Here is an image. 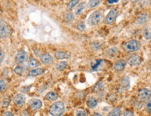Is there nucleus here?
I'll use <instances>...</instances> for the list:
<instances>
[{
    "label": "nucleus",
    "mask_w": 151,
    "mask_h": 116,
    "mask_svg": "<svg viewBox=\"0 0 151 116\" xmlns=\"http://www.w3.org/2000/svg\"><path fill=\"white\" fill-rule=\"evenodd\" d=\"M0 86H1V92H3L6 88V83L4 80H1L0 81Z\"/></svg>",
    "instance_id": "e433bc0d"
},
{
    "label": "nucleus",
    "mask_w": 151,
    "mask_h": 116,
    "mask_svg": "<svg viewBox=\"0 0 151 116\" xmlns=\"http://www.w3.org/2000/svg\"><path fill=\"white\" fill-rule=\"evenodd\" d=\"M32 88V86H24V87H22V88L20 89V91L22 92H24V93H26V92H28L30 90V88Z\"/></svg>",
    "instance_id": "72a5a7b5"
},
{
    "label": "nucleus",
    "mask_w": 151,
    "mask_h": 116,
    "mask_svg": "<svg viewBox=\"0 0 151 116\" xmlns=\"http://www.w3.org/2000/svg\"><path fill=\"white\" fill-rule=\"evenodd\" d=\"M102 44H103L101 41H95L92 42L91 44V48L93 51H97L102 48Z\"/></svg>",
    "instance_id": "412c9836"
},
{
    "label": "nucleus",
    "mask_w": 151,
    "mask_h": 116,
    "mask_svg": "<svg viewBox=\"0 0 151 116\" xmlns=\"http://www.w3.org/2000/svg\"><path fill=\"white\" fill-rule=\"evenodd\" d=\"M58 97H59V96H58L57 93H55V92H52H52H47L45 95L46 99L50 100V101H52V102L56 101V100L58 99Z\"/></svg>",
    "instance_id": "5701e85b"
},
{
    "label": "nucleus",
    "mask_w": 151,
    "mask_h": 116,
    "mask_svg": "<svg viewBox=\"0 0 151 116\" xmlns=\"http://www.w3.org/2000/svg\"><path fill=\"white\" fill-rule=\"evenodd\" d=\"M29 106L32 111H36L41 109L42 104V102L38 99H32L29 102Z\"/></svg>",
    "instance_id": "0eeeda50"
},
{
    "label": "nucleus",
    "mask_w": 151,
    "mask_h": 116,
    "mask_svg": "<svg viewBox=\"0 0 151 116\" xmlns=\"http://www.w3.org/2000/svg\"><path fill=\"white\" fill-rule=\"evenodd\" d=\"M120 86L123 90H127L130 86V80L129 77L123 76L120 80Z\"/></svg>",
    "instance_id": "ddd939ff"
},
{
    "label": "nucleus",
    "mask_w": 151,
    "mask_h": 116,
    "mask_svg": "<svg viewBox=\"0 0 151 116\" xmlns=\"http://www.w3.org/2000/svg\"><path fill=\"white\" fill-rule=\"evenodd\" d=\"M123 116H134V113H133L132 111L127 110V111H125V113H124Z\"/></svg>",
    "instance_id": "c9c22d12"
},
{
    "label": "nucleus",
    "mask_w": 151,
    "mask_h": 116,
    "mask_svg": "<svg viewBox=\"0 0 151 116\" xmlns=\"http://www.w3.org/2000/svg\"><path fill=\"white\" fill-rule=\"evenodd\" d=\"M45 73V69H41V68H38V69H34L31 70L28 73V76L29 77H35L40 76V75L43 74Z\"/></svg>",
    "instance_id": "dca6fc26"
},
{
    "label": "nucleus",
    "mask_w": 151,
    "mask_h": 116,
    "mask_svg": "<svg viewBox=\"0 0 151 116\" xmlns=\"http://www.w3.org/2000/svg\"><path fill=\"white\" fill-rule=\"evenodd\" d=\"M28 67L29 69H34L37 68L38 66L40 65L39 62L37 59H35L34 57H29L28 60Z\"/></svg>",
    "instance_id": "a211bd4d"
},
{
    "label": "nucleus",
    "mask_w": 151,
    "mask_h": 116,
    "mask_svg": "<svg viewBox=\"0 0 151 116\" xmlns=\"http://www.w3.org/2000/svg\"><path fill=\"white\" fill-rule=\"evenodd\" d=\"M65 111V105L62 102H57L50 106V113L52 116H61Z\"/></svg>",
    "instance_id": "f03ea898"
},
{
    "label": "nucleus",
    "mask_w": 151,
    "mask_h": 116,
    "mask_svg": "<svg viewBox=\"0 0 151 116\" xmlns=\"http://www.w3.org/2000/svg\"><path fill=\"white\" fill-rule=\"evenodd\" d=\"M78 3H79L78 0H72V1H70V2L67 4V9L68 11L73 10V9H74L77 4H78Z\"/></svg>",
    "instance_id": "a878e982"
},
{
    "label": "nucleus",
    "mask_w": 151,
    "mask_h": 116,
    "mask_svg": "<svg viewBox=\"0 0 151 116\" xmlns=\"http://www.w3.org/2000/svg\"><path fill=\"white\" fill-rule=\"evenodd\" d=\"M93 116H102V115L99 113H94L93 115Z\"/></svg>",
    "instance_id": "a19ab883"
},
{
    "label": "nucleus",
    "mask_w": 151,
    "mask_h": 116,
    "mask_svg": "<svg viewBox=\"0 0 151 116\" xmlns=\"http://www.w3.org/2000/svg\"><path fill=\"white\" fill-rule=\"evenodd\" d=\"M76 27L77 30L80 31V32H84L86 30V25H85V23L83 21H79L77 23Z\"/></svg>",
    "instance_id": "c85d7f7f"
},
{
    "label": "nucleus",
    "mask_w": 151,
    "mask_h": 116,
    "mask_svg": "<svg viewBox=\"0 0 151 116\" xmlns=\"http://www.w3.org/2000/svg\"><path fill=\"white\" fill-rule=\"evenodd\" d=\"M7 34V30L6 28L4 23H3L2 20L1 21V38L5 37Z\"/></svg>",
    "instance_id": "c756f323"
},
{
    "label": "nucleus",
    "mask_w": 151,
    "mask_h": 116,
    "mask_svg": "<svg viewBox=\"0 0 151 116\" xmlns=\"http://www.w3.org/2000/svg\"><path fill=\"white\" fill-rule=\"evenodd\" d=\"M71 57V54L68 52H63V51H57L55 53L56 59H68Z\"/></svg>",
    "instance_id": "4468645a"
},
{
    "label": "nucleus",
    "mask_w": 151,
    "mask_h": 116,
    "mask_svg": "<svg viewBox=\"0 0 151 116\" xmlns=\"http://www.w3.org/2000/svg\"><path fill=\"white\" fill-rule=\"evenodd\" d=\"M4 59V55L3 54V51L1 50V62H2Z\"/></svg>",
    "instance_id": "58836bf2"
},
{
    "label": "nucleus",
    "mask_w": 151,
    "mask_h": 116,
    "mask_svg": "<svg viewBox=\"0 0 151 116\" xmlns=\"http://www.w3.org/2000/svg\"><path fill=\"white\" fill-rule=\"evenodd\" d=\"M86 3L82 2L79 4L75 10V14L77 15H79L80 14H82V13L83 12V11L84 10V9L86 8Z\"/></svg>",
    "instance_id": "aec40b11"
},
{
    "label": "nucleus",
    "mask_w": 151,
    "mask_h": 116,
    "mask_svg": "<svg viewBox=\"0 0 151 116\" xmlns=\"http://www.w3.org/2000/svg\"><path fill=\"white\" fill-rule=\"evenodd\" d=\"M40 62L45 65H52L53 63V57L48 53H43L40 55Z\"/></svg>",
    "instance_id": "9b49d317"
},
{
    "label": "nucleus",
    "mask_w": 151,
    "mask_h": 116,
    "mask_svg": "<svg viewBox=\"0 0 151 116\" xmlns=\"http://www.w3.org/2000/svg\"><path fill=\"white\" fill-rule=\"evenodd\" d=\"M9 104H10V99H9L6 98L3 100V106H4V107H7Z\"/></svg>",
    "instance_id": "f704fd0d"
},
{
    "label": "nucleus",
    "mask_w": 151,
    "mask_h": 116,
    "mask_svg": "<svg viewBox=\"0 0 151 116\" xmlns=\"http://www.w3.org/2000/svg\"><path fill=\"white\" fill-rule=\"evenodd\" d=\"M13 71H14V73H15V74L22 75V73L24 72V67H22V66L18 65V66H17L16 67H15Z\"/></svg>",
    "instance_id": "cd10ccee"
},
{
    "label": "nucleus",
    "mask_w": 151,
    "mask_h": 116,
    "mask_svg": "<svg viewBox=\"0 0 151 116\" xmlns=\"http://www.w3.org/2000/svg\"><path fill=\"white\" fill-rule=\"evenodd\" d=\"M98 99L95 97H91L87 100L86 105L89 109H94L96 106L98 105Z\"/></svg>",
    "instance_id": "6ab92c4d"
},
{
    "label": "nucleus",
    "mask_w": 151,
    "mask_h": 116,
    "mask_svg": "<svg viewBox=\"0 0 151 116\" xmlns=\"http://www.w3.org/2000/svg\"><path fill=\"white\" fill-rule=\"evenodd\" d=\"M151 96V91L147 88L140 89L138 92V97L141 101H148Z\"/></svg>",
    "instance_id": "39448f33"
},
{
    "label": "nucleus",
    "mask_w": 151,
    "mask_h": 116,
    "mask_svg": "<svg viewBox=\"0 0 151 116\" xmlns=\"http://www.w3.org/2000/svg\"><path fill=\"white\" fill-rule=\"evenodd\" d=\"M141 44L138 40L131 39L127 41L123 45V51L126 53H134L141 48Z\"/></svg>",
    "instance_id": "f257e3e1"
},
{
    "label": "nucleus",
    "mask_w": 151,
    "mask_h": 116,
    "mask_svg": "<svg viewBox=\"0 0 151 116\" xmlns=\"http://www.w3.org/2000/svg\"><path fill=\"white\" fill-rule=\"evenodd\" d=\"M2 116H14V115L10 111H6L3 114Z\"/></svg>",
    "instance_id": "4c0bfd02"
},
{
    "label": "nucleus",
    "mask_w": 151,
    "mask_h": 116,
    "mask_svg": "<svg viewBox=\"0 0 151 116\" xmlns=\"http://www.w3.org/2000/svg\"><path fill=\"white\" fill-rule=\"evenodd\" d=\"M103 89H104V85L102 82H98L93 88V90L95 92H101Z\"/></svg>",
    "instance_id": "7c9ffc66"
},
{
    "label": "nucleus",
    "mask_w": 151,
    "mask_h": 116,
    "mask_svg": "<svg viewBox=\"0 0 151 116\" xmlns=\"http://www.w3.org/2000/svg\"><path fill=\"white\" fill-rule=\"evenodd\" d=\"M119 53V49L116 47H113V48H110L109 49H107L105 51V55L106 57H109V58H113L116 56H117L118 54Z\"/></svg>",
    "instance_id": "f8f14e48"
},
{
    "label": "nucleus",
    "mask_w": 151,
    "mask_h": 116,
    "mask_svg": "<svg viewBox=\"0 0 151 116\" xmlns=\"http://www.w3.org/2000/svg\"><path fill=\"white\" fill-rule=\"evenodd\" d=\"M25 97L22 94H17L14 98V103L17 106H21L24 104Z\"/></svg>",
    "instance_id": "2eb2a0df"
},
{
    "label": "nucleus",
    "mask_w": 151,
    "mask_h": 116,
    "mask_svg": "<svg viewBox=\"0 0 151 116\" xmlns=\"http://www.w3.org/2000/svg\"><path fill=\"white\" fill-rule=\"evenodd\" d=\"M102 19V13L101 11L98 10L91 13L88 19V24L91 26H95L99 24Z\"/></svg>",
    "instance_id": "7ed1b4c3"
},
{
    "label": "nucleus",
    "mask_w": 151,
    "mask_h": 116,
    "mask_svg": "<svg viewBox=\"0 0 151 116\" xmlns=\"http://www.w3.org/2000/svg\"><path fill=\"white\" fill-rule=\"evenodd\" d=\"M100 4V1H98V0H91V1H88V3L87 4V7L89 8V9H93V8H95L97 6H98Z\"/></svg>",
    "instance_id": "bb28decb"
},
{
    "label": "nucleus",
    "mask_w": 151,
    "mask_h": 116,
    "mask_svg": "<svg viewBox=\"0 0 151 116\" xmlns=\"http://www.w3.org/2000/svg\"><path fill=\"white\" fill-rule=\"evenodd\" d=\"M68 67V63L66 62H60L57 63V65H56V69L59 71H62L65 70Z\"/></svg>",
    "instance_id": "b1692460"
},
{
    "label": "nucleus",
    "mask_w": 151,
    "mask_h": 116,
    "mask_svg": "<svg viewBox=\"0 0 151 116\" xmlns=\"http://www.w3.org/2000/svg\"><path fill=\"white\" fill-rule=\"evenodd\" d=\"M141 58L140 56L138 55H136V54H134V55H131L128 59H127V64L131 67H136V66H138L141 63Z\"/></svg>",
    "instance_id": "6e6552de"
},
{
    "label": "nucleus",
    "mask_w": 151,
    "mask_h": 116,
    "mask_svg": "<svg viewBox=\"0 0 151 116\" xmlns=\"http://www.w3.org/2000/svg\"><path fill=\"white\" fill-rule=\"evenodd\" d=\"M63 18H64V20L65 22L68 23H71L75 20V15L72 12L70 11V12H67L65 13Z\"/></svg>",
    "instance_id": "4be33fe9"
},
{
    "label": "nucleus",
    "mask_w": 151,
    "mask_h": 116,
    "mask_svg": "<svg viewBox=\"0 0 151 116\" xmlns=\"http://www.w3.org/2000/svg\"><path fill=\"white\" fill-rule=\"evenodd\" d=\"M27 53L23 50L19 51L15 57V62L20 65L24 63L25 61H27Z\"/></svg>",
    "instance_id": "9d476101"
},
{
    "label": "nucleus",
    "mask_w": 151,
    "mask_h": 116,
    "mask_svg": "<svg viewBox=\"0 0 151 116\" xmlns=\"http://www.w3.org/2000/svg\"><path fill=\"white\" fill-rule=\"evenodd\" d=\"M148 13L146 12H142L140 14H139L138 16H137L136 20H135V23H136V25H145L148 22Z\"/></svg>",
    "instance_id": "423d86ee"
},
{
    "label": "nucleus",
    "mask_w": 151,
    "mask_h": 116,
    "mask_svg": "<svg viewBox=\"0 0 151 116\" xmlns=\"http://www.w3.org/2000/svg\"><path fill=\"white\" fill-rule=\"evenodd\" d=\"M125 66H126V62L124 59H119L114 64L113 69L116 72H121L125 69Z\"/></svg>",
    "instance_id": "1a4fd4ad"
},
{
    "label": "nucleus",
    "mask_w": 151,
    "mask_h": 116,
    "mask_svg": "<svg viewBox=\"0 0 151 116\" xmlns=\"http://www.w3.org/2000/svg\"><path fill=\"white\" fill-rule=\"evenodd\" d=\"M119 9H116V8H114V9H112L111 11H109V13L106 15V16L104 18V23L106 25H109L113 24L114 21L116 20V19L118 17V15H119Z\"/></svg>",
    "instance_id": "20e7f679"
},
{
    "label": "nucleus",
    "mask_w": 151,
    "mask_h": 116,
    "mask_svg": "<svg viewBox=\"0 0 151 116\" xmlns=\"http://www.w3.org/2000/svg\"><path fill=\"white\" fill-rule=\"evenodd\" d=\"M146 109L148 113L151 115V99L147 101L146 104Z\"/></svg>",
    "instance_id": "473e14b6"
},
{
    "label": "nucleus",
    "mask_w": 151,
    "mask_h": 116,
    "mask_svg": "<svg viewBox=\"0 0 151 116\" xmlns=\"http://www.w3.org/2000/svg\"><path fill=\"white\" fill-rule=\"evenodd\" d=\"M75 116H88V113L84 109H79L75 111Z\"/></svg>",
    "instance_id": "2f4dec72"
},
{
    "label": "nucleus",
    "mask_w": 151,
    "mask_h": 116,
    "mask_svg": "<svg viewBox=\"0 0 151 116\" xmlns=\"http://www.w3.org/2000/svg\"><path fill=\"white\" fill-rule=\"evenodd\" d=\"M107 2L109 4H114V3H118L119 1L117 0H111V1H107Z\"/></svg>",
    "instance_id": "ea45409f"
},
{
    "label": "nucleus",
    "mask_w": 151,
    "mask_h": 116,
    "mask_svg": "<svg viewBox=\"0 0 151 116\" xmlns=\"http://www.w3.org/2000/svg\"><path fill=\"white\" fill-rule=\"evenodd\" d=\"M121 109L119 107H116L112 109L111 111L109 112V114H108L107 116H120L121 115Z\"/></svg>",
    "instance_id": "393cba45"
},
{
    "label": "nucleus",
    "mask_w": 151,
    "mask_h": 116,
    "mask_svg": "<svg viewBox=\"0 0 151 116\" xmlns=\"http://www.w3.org/2000/svg\"><path fill=\"white\" fill-rule=\"evenodd\" d=\"M143 36L145 39L150 41L151 40V26L146 25L143 30Z\"/></svg>",
    "instance_id": "f3484780"
}]
</instances>
